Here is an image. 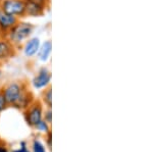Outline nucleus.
<instances>
[{
    "label": "nucleus",
    "mask_w": 153,
    "mask_h": 152,
    "mask_svg": "<svg viewBox=\"0 0 153 152\" xmlns=\"http://www.w3.org/2000/svg\"><path fill=\"white\" fill-rule=\"evenodd\" d=\"M34 32V26L27 22H18L5 34L6 39L16 47L24 44L32 36Z\"/></svg>",
    "instance_id": "1"
},
{
    "label": "nucleus",
    "mask_w": 153,
    "mask_h": 152,
    "mask_svg": "<svg viewBox=\"0 0 153 152\" xmlns=\"http://www.w3.org/2000/svg\"><path fill=\"white\" fill-rule=\"evenodd\" d=\"M0 8L6 13L22 19L26 16V2L25 0H2Z\"/></svg>",
    "instance_id": "2"
},
{
    "label": "nucleus",
    "mask_w": 153,
    "mask_h": 152,
    "mask_svg": "<svg viewBox=\"0 0 153 152\" xmlns=\"http://www.w3.org/2000/svg\"><path fill=\"white\" fill-rule=\"evenodd\" d=\"M25 92V89L23 85L19 84L18 82H12L9 83L8 85L3 88L1 93L3 94L4 98L6 100L7 104L16 105L19 100V98Z\"/></svg>",
    "instance_id": "3"
},
{
    "label": "nucleus",
    "mask_w": 153,
    "mask_h": 152,
    "mask_svg": "<svg viewBox=\"0 0 153 152\" xmlns=\"http://www.w3.org/2000/svg\"><path fill=\"white\" fill-rule=\"evenodd\" d=\"M16 53V47L9 42L4 35H0V62L8 60Z\"/></svg>",
    "instance_id": "4"
},
{
    "label": "nucleus",
    "mask_w": 153,
    "mask_h": 152,
    "mask_svg": "<svg viewBox=\"0 0 153 152\" xmlns=\"http://www.w3.org/2000/svg\"><path fill=\"white\" fill-rule=\"evenodd\" d=\"M51 72L46 67H41L33 79V86L36 89H43L50 84Z\"/></svg>",
    "instance_id": "5"
},
{
    "label": "nucleus",
    "mask_w": 153,
    "mask_h": 152,
    "mask_svg": "<svg viewBox=\"0 0 153 152\" xmlns=\"http://www.w3.org/2000/svg\"><path fill=\"white\" fill-rule=\"evenodd\" d=\"M41 43L42 42L39 37H30L28 40L24 43L23 52L25 56L28 58L35 57L37 53H38Z\"/></svg>",
    "instance_id": "6"
},
{
    "label": "nucleus",
    "mask_w": 153,
    "mask_h": 152,
    "mask_svg": "<svg viewBox=\"0 0 153 152\" xmlns=\"http://www.w3.org/2000/svg\"><path fill=\"white\" fill-rule=\"evenodd\" d=\"M19 21L16 16H12L10 14L6 13L0 8V34L1 35H5L12 27L14 26Z\"/></svg>",
    "instance_id": "7"
},
{
    "label": "nucleus",
    "mask_w": 153,
    "mask_h": 152,
    "mask_svg": "<svg viewBox=\"0 0 153 152\" xmlns=\"http://www.w3.org/2000/svg\"><path fill=\"white\" fill-rule=\"evenodd\" d=\"M42 107L39 103H36L34 105H32L29 108V110L27 111L26 116H27V121L31 126H36L39 122L42 119Z\"/></svg>",
    "instance_id": "8"
},
{
    "label": "nucleus",
    "mask_w": 153,
    "mask_h": 152,
    "mask_svg": "<svg viewBox=\"0 0 153 152\" xmlns=\"http://www.w3.org/2000/svg\"><path fill=\"white\" fill-rule=\"evenodd\" d=\"M25 2H26V16L36 18V16H41L45 13L46 6L36 3L31 0H25Z\"/></svg>",
    "instance_id": "9"
},
{
    "label": "nucleus",
    "mask_w": 153,
    "mask_h": 152,
    "mask_svg": "<svg viewBox=\"0 0 153 152\" xmlns=\"http://www.w3.org/2000/svg\"><path fill=\"white\" fill-rule=\"evenodd\" d=\"M51 53H52V42H51V40H46L43 43H41L36 56L42 62H46L50 58Z\"/></svg>",
    "instance_id": "10"
},
{
    "label": "nucleus",
    "mask_w": 153,
    "mask_h": 152,
    "mask_svg": "<svg viewBox=\"0 0 153 152\" xmlns=\"http://www.w3.org/2000/svg\"><path fill=\"white\" fill-rule=\"evenodd\" d=\"M43 101L45 102V104L50 108L52 105V92H51V88H48L47 90H45L43 93Z\"/></svg>",
    "instance_id": "11"
},
{
    "label": "nucleus",
    "mask_w": 153,
    "mask_h": 152,
    "mask_svg": "<svg viewBox=\"0 0 153 152\" xmlns=\"http://www.w3.org/2000/svg\"><path fill=\"white\" fill-rule=\"evenodd\" d=\"M36 128L41 132H48L49 131V128H48V125H47V122L46 121H41L36 125Z\"/></svg>",
    "instance_id": "12"
},
{
    "label": "nucleus",
    "mask_w": 153,
    "mask_h": 152,
    "mask_svg": "<svg viewBox=\"0 0 153 152\" xmlns=\"http://www.w3.org/2000/svg\"><path fill=\"white\" fill-rule=\"evenodd\" d=\"M33 149H34V152H46L44 146L42 145L39 141H34Z\"/></svg>",
    "instance_id": "13"
},
{
    "label": "nucleus",
    "mask_w": 153,
    "mask_h": 152,
    "mask_svg": "<svg viewBox=\"0 0 153 152\" xmlns=\"http://www.w3.org/2000/svg\"><path fill=\"white\" fill-rule=\"evenodd\" d=\"M6 105H7V103H6L5 98H4L3 94H2V93L0 92V112H1L4 108H5Z\"/></svg>",
    "instance_id": "14"
},
{
    "label": "nucleus",
    "mask_w": 153,
    "mask_h": 152,
    "mask_svg": "<svg viewBox=\"0 0 153 152\" xmlns=\"http://www.w3.org/2000/svg\"><path fill=\"white\" fill-rule=\"evenodd\" d=\"M31 1H34L36 2V3H39V4H42V5L48 6V3H49V0H31Z\"/></svg>",
    "instance_id": "15"
},
{
    "label": "nucleus",
    "mask_w": 153,
    "mask_h": 152,
    "mask_svg": "<svg viewBox=\"0 0 153 152\" xmlns=\"http://www.w3.org/2000/svg\"><path fill=\"white\" fill-rule=\"evenodd\" d=\"M45 121H47L48 122H51V110L48 109V111L45 113Z\"/></svg>",
    "instance_id": "16"
},
{
    "label": "nucleus",
    "mask_w": 153,
    "mask_h": 152,
    "mask_svg": "<svg viewBox=\"0 0 153 152\" xmlns=\"http://www.w3.org/2000/svg\"><path fill=\"white\" fill-rule=\"evenodd\" d=\"M22 145H23V147H22V149H19V150H16L14 152H28V150H27L26 146H25V143H22Z\"/></svg>",
    "instance_id": "17"
},
{
    "label": "nucleus",
    "mask_w": 153,
    "mask_h": 152,
    "mask_svg": "<svg viewBox=\"0 0 153 152\" xmlns=\"http://www.w3.org/2000/svg\"><path fill=\"white\" fill-rule=\"evenodd\" d=\"M0 152H6V151H5V149H3V148H0Z\"/></svg>",
    "instance_id": "18"
},
{
    "label": "nucleus",
    "mask_w": 153,
    "mask_h": 152,
    "mask_svg": "<svg viewBox=\"0 0 153 152\" xmlns=\"http://www.w3.org/2000/svg\"><path fill=\"white\" fill-rule=\"evenodd\" d=\"M0 77H1V68H0Z\"/></svg>",
    "instance_id": "19"
},
{
    "label": "nucleus",
    "mask_w": 153,
    "mask_h": 152,
    "mask_svg": "<svg viewBox=\"0 0 153 152\" xmlns=\"http://www.w3.org/2000/svg\"><path fill=\"white\" fill-rule=\"evenodd\" d=\"M1 2H2V0H0V4H1Z\"/></svg>",
    "instance_id": "20"
},
{
    "label": "nucleus",
    "mask_w": 153,
    "mask_h": 152,
    "mask_svg": "<svg viewBox=\"0 0 153 152\" xmlns=\"http://www.w3.org/2000/svg\"><path fill=\"white\" fill-rule=\"evenodd\" d=\"M0 35H1V34H0Z\"/></svg>",
    "instance_id": "21"
}]
</instances>
